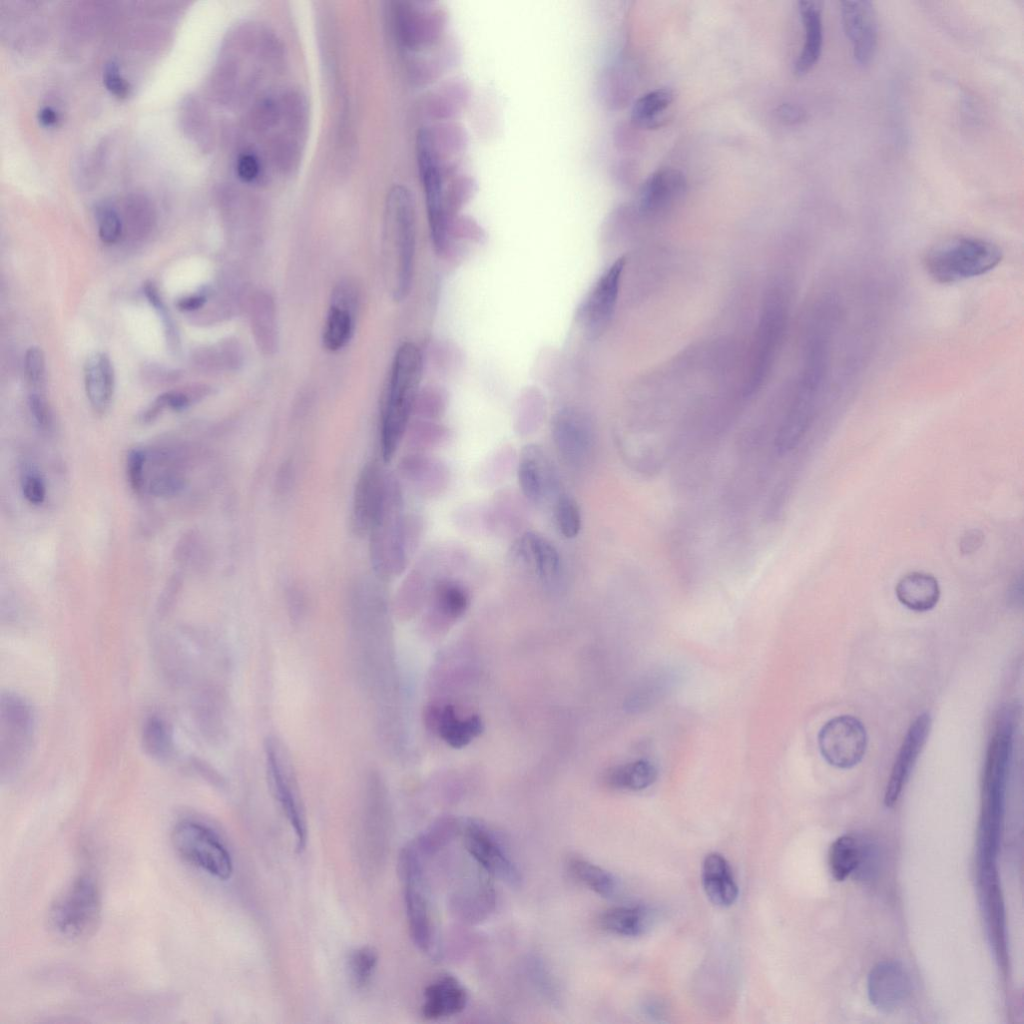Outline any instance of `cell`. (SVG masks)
Wrapping results in <instances>:
<instances>
[{
  "label": "cell",
  "instance_id": "7402d4cb",
  "mask_svg": "<svg viewBox=\"0 0 1024 1024\" xmlns=\"http://www.w3.org/2000/svg\"><path fill=\"white\" fill-rule=\"evenodd\" d=\"M930 728L931 717L928 713L919 715L910 725L887 783L884 795L886 807H892L898 801L926 743Z\"/></svg>",
  "mask_w": 1024,
  "mask_h": 1024
},
{
  "label": "cell",
  "instance_id": "11a10c76",
  "mask_svg": "<svg viewBox=\"0 0 1024 1024\" xmlns=\"http://www.w3.org/2000/svg\"><path fill=\"white\" fill-rule=\"evenodd\" d=\"M183 486L182 480L175 475L163 474L151 480L150 493L156 496H170L177 493Z\"/></svg>",
  "mask_w": 1024,
  "mask_h": 1024
},
{
  "label": "cell",
  "instance_id": "680465c9",
  "mask_svg": "<svg viewBox=\"0 0 1024 1024\" xmlns=\"http://www.w3.org/2000/svg\"><path fill=\"white\" fill-rule=\"evenodd\" d=\"M206 301L204 295L187 296L177 302V306L183 311H193L203 306Z\"/></svg>",
  "mask_w": 1024,
  "mask_h": 1024
},
{
  "label": "cell",
  "instance_id": "7a4b0ae2",
  "mask_svg": "<svg viewBox=\"0 0 1024 1024\" xmlns=\"http://www.w3.org/2000/svg\"><path fill=\"white\" fill-rule=\"evenodd\" d=\"M422 373V355L418 347L403 343L397 350L390 374L380 422V450L389 462L405 437L414 412Z\"/></svg>",
  "mask_w": 1024,
  "mask_h": 1024
},
{
  "label": "cell",
  "instance_id": "ac0fdd59",
  "mask_svg": "<svg viewBox=\"0 0 1024 1024\" xmlns=\"http://www.w3.org/2000/svg\"><path fill=\"white\" fill-rule=\"evenodd\" d=\"M388 471L376 462L367 463L357 478L351 507V528L358 536L368 535L383 500Z\"/></svg>",
  "mask_w": 1024,
  "mask_h": 1024
},
{
  "label": "cell",
  "instance_id": "1f68e13d",
  "mask_svg": "<svg viewBox=\"0 0 1024 1024\" xmlns=\"http://www.w3.org/2000/svg\"><path fill=\"white\" fill-rule=\"evenodd\" d=\"M653 913L644 906L613 907L600 916L602 929L620 936L635 937L646 933L652 926Z\"/></svg>",
  "mask_w": 1024,
  "mask_h": 1024
},
{
  "label": "cell",
  "instance_id": "f6af8a7d",
  "mask_svg": "<svg viewBox=\"0 0 1024 1024\" xmlns=\"http://www.w3.org/2000/svg\"><path fill=\"white\" fill-rule=\"evenodd\" d=\"M444 185V208L447 223L456 215L460 207L471 197L476 186L473 178L468 175H455L449 184Z\"/></svg>",
  "mask_w": 1024,
  "mask_h": 1024
},
{
  "label": "cell",
  "instance_id": "836d02e7",
  "mask_svg": "<svg viewBox=\"0 0 1024 1024\" xmlns=\"http://www.w3.org/2000/svg\"><path fill=\"white\" fill-rule=\"evenodd\" d=\"M451 430L437 420L417 419L407 428L405 437L410 452H425L446 445L451 439Z\"/></svg>",
  "mask_w": 1024,
  "mask_h": 1024
},
{
  "label": "cell",
  "instance_id": "83f0119b",
  "mask_svg": "<svg viewBox=\"0 0 1024 1024\" xmlns=\"http://www.w3.org/2000/svg\"><path fill=\"white\" fill-rule=\"evenodd\" d=\"M702 883L708 899L716 906L729 907L738 897V887L727 860L719 853L706 856Z\"/></svg>",
  "mask_w": 1024,
  "mask_h": 1024
},
{
  "label": "cell",
  "instance_id": "6da1fadb",
  "mask_svg": "<svg viewBox=\"0 0 1024 1024\" xmlns=\"http://www.w3.org/2000/svg\"><path fill=\"white\" fill-rule=\"evenodd\" d=\"M422 531V519L405 512L401 483L389 472L383 500L368 533L370 561L378 579L390 580L404 572Z\"/></svg>",
  "mask_w": 1024,
  "mask_h": 1024
},
{
  "label": "cell",
  "instance_id": "74e56055",
  "mask_svg": "<svg viewBox=\"0 0 1024 1024\" xmlns=\"http://www.w3.org/2000/svg\"><path fill=\"white\" fill-rule=\"evenodd\" d=\"M470 89L466 81L452 78L444 82L434 93L431 102L432 113L438 118H450L466 105Z\"/></svg>",
  "mask_w": 1024,
  "mask_h": 1024
},
{
  "label": "cell",
  "instance_id": "bcb514c9",
  "mask_svg": "<svg viewBox=\"0 0 1024 1024\" xmlns=\"http://www.w3.org/2000/svg\"><path fill=\"white\" fill-rule=\"evenodd\" d=\"M447 407V394L432 388L417 396L414 412L422 419L438 420Z\"/></svg>",
  "mask_w": 1024,
  "mask_h": 1024
},
{
  "label": "cell",
  "instance_id": "4dcf8cb0",
  "mask_svg": "<svg viewBox=\"0 0 1024 1024\" xmlns=\"http://www.w3.org/2000/svg\"><path fill=\"white\" fill-rule=\"evenodd\" d=\"M428 717L441 738L454 748L467 745L483 730V723L479 716L472 715L465 720L460 719L450 705L432 708Z\"/></svg>",
  "mask_w": 1024,
  "mask_h": 1024
},
{
  "label": "cell",
  "instance_id": "ee69618b",
  "mask_svg": "<svg viewBox=\"0 0 1024 1024\" xmlns=\"http://www.w3.org/2000/svg\"><path fill=\"white\" fill-rule=\"evenodd\" d=\"M518 457L513 447H503L491 455L480 470V478L486 485H497L517 468Z\"/></svg>",
  "mask_w": 1024,
  "mask_h": 1024
},
{
  "label": "cell",
  "instance_id": "d6986e66",
  "mask_svg": "<svg viewBox=\"0 0 1024 1024\" xmlns=\"http://www.w3.org/2000/svg\"><path fill=\"white\" fill-rule=\"evenodd\" d=\"M844 32L852 44L855 61L867 65L873 59L878 42V24L873 3L865 0L841 2Z\"/></svg>",
  "mask_w": 1024,
  "mask_h": 1024
},
{
  "label": "cell",
  "instance_id": "f546056e",
  "mask_svg": "<svg viewBox=\"0 0 1024 1024\" xmlns=\"http://www.w3.org/2000/svg\"><path fill=\"white\" fill-rule=\"evenodd\" d=\"M899 602L915 612L933 609L940 598L937 579L927 573L911 572L903 576L895 587Z\"/></svg>",
  "mask_w": 1024,
  "mask_h": 1024
},
{
  "label": "cell",
  "instance_id": "f5cc1de1",
  "mask_svg": "<svg viewBox=\"0 0 1024 1024\" xmlns=\"http://www.w3.org/2000/svg\"><path fill=\"white\" fill-rule=\"evenodd\" d=\"M146 456L141 450H132L127 457V473L132 489L140 492L144 485Z\"/></svg>",
  "mask_w": 1024,
  "mask_h": 1024
},
{
  "label": "cell",
  "instance_id": "30bf717a",
  "mask_svg": "<svg viewBox=\"0 0 1024 1024\" xmlns=\"http://www.w3.org/2000/svg\"><path fill=\"white\" fill-rule=\"evenodd\" d=\"M446 25V11L433 2H400L395 9L399 41L411 52L422 53L441 43Z\"/></svg>",
  "mask_w": 1024,
  "mask_h": 1024
},
{
  "label": "cell",
  "instance_id": "9f6ffc18",
  "mask_svg": "<svg viewBox=\"0 0 1024 1024\" xmlns=\"http://www.w3.org/2000/svg\"><path fill=\"white\" fill-rule=\"evenodd\" d=\"M258 159L253 154H243L237 162L238 176L245 182L253 181L259 174Z\"/></svg>",
  "mask_w": 1024,
  "mask_h": 1024
},
{
  "label": "cell",
  "instance_id": "7dc6e473",
  "mask_svg": "<svg viewBox=\"0 0 1024 1024\" xmlns=\"http://www.w3.org/2000/svg\"><path fill=\"white\" fill-rule=\"evenodd\" d=\"M98 233L102 242L115 243L121 236L122 223L115 209L103 205L97 210Z\"/></svg>",
  "mask_w": 1024,
  "mask_h": 1024
},
{
  "label": "cell",
  "instance_id": "ab89813d",
  "mask_svg": "<svg viewBox=\"0 0 1024 1024\" xmlns=\"http://www.w3.org/2000/svg\"><path fill=\"white\" fill-rule=\"evenodd\" d=\"M545 415V401L536 389H528L519 398L514 428L519 436H529L540 427Z\"/></svg>",
  "mask_w": 1024,
  "mask_h": 1024
},
{
  "label": "cell",
  "instance_id": "4fadbf2b",
  "mask_svg": "<svg viewBox=\"0 0 1024 1024\" xmlns=\"http://www.w3.org/2000/svg\"><path fill=\"white\" fill-rule=\"evenodd\" d=\"M460 833L467 852L480 868L509 886L516 887L521 875L506 850L493 832L475 819L460 823Z\"/></svg>",
  "mask_w": 1024,
  "mask_h": 1024
},
{
  "label": "cell",
  "instance_id": "8fae6325",
  "mask_svg": "<svg viewBox=\"0 0 1024 1024\" xmlns=\"http://www.w3.org/2000/svg\"><path fill=\"white\" fill-rule=\"evenodd\" d=\"M818 746L828 764L840 769L856 766L867 748L863 723L851 716L840 715L827 721L818 733Z\"/></svg>",
  "mask_w": 1024,
  "mask_h": 1024
},
{
  "label": "cell",
  "instance_id": "f907efd6",
  "mask_svg": "<svg viewBox=\"0 0 1024 1024\" xmlns=\"http://www.w3.org/2000/svg\"><path fill=\"white\" fill-rule=\"evenodd\" d=\"M24 498L33 505H40L46 497V486L42 477L33 471L24 473L21 481Z\"/></svg>",
  "mask_w": 1024,
  "mask_h": 1024
},
{
  "label": "cell",
  "instance_id": "484cf974",
  "mask_svg": "<svg viewBox=\"0 0 1024 1024\" xmlns=\"http://www.w3.org/2000/svg\"><path fill=\"white\" fill-rule=\"evenodd\" d=\"M683 174L673 168L654 172L643 184L639 204L644 212H656L679 198L685 191Z\"/></svg>",
  "mask_w": 1024,
  "mask_h": 1024
},
{
  "label": "cell",
  "instance_id": "f1b7e54d",
  "mask_svg": "<svg viewBox=\"0 0 1024 1024\" xmlns=\"http://www.w3.org/2000/svg\"><path fill=\"white\" fill-rule=\"evenodd\" d=\"M87 397L97 412H105L114 391V372L110 359L101 352L91 354L84 366Z\"/></svg>",
  "mask_w": 1024,
  "mask_h": 1024
},
{
  "label": "cell",
  "instance_id": "277c9868",
  "mask_svg": "<svg viewBox=\"0 0 1024 1024\" xmlns=\"http://www.w3.org/2000/svg\"><path fill=\"white\" fill-rule=\"evenodd\" d=\"M1013 745V720L1005 710L991 738L984 767L978 850L998 852Z\"/></svg>",
  "mask_w": 1024,
  "mask_h": 1024
},
{
  "label": "cell",
  "instance_id": "9c48e42d",
  "mask_svg": "<svg viewBox=\"0 0 1024 1024\" xmlns=\"http://www.w3.org/2000/svg\"><path fill=\"white\" fill-rule=\"evenodd\" d=\"M35 732L31 706L19 695L3 693L0 700V774L13 776L29 755Z\"/></svg>",
  "mask_w": 1024,
  "mask_h": 1024
},
{
  "label": "cell",
  "instance_id": "e575fe53",
  "mask_svg": "<svg viewBox=\"0 0 1024 1024\" xmlns=\"http://www.w3.org/2000/svg\"><path fill=\"white\" fill-rule=\"evenodd\" d=\"M656 777L657 770L653 764L637 760L611 768L606 780L616 789L639 791L653 784Z\"/></svg>",
  "mask_w": 1024,
  "mask_h": 1024
},
{
  "label": "cell",
  "instance_id": "c3c4849f",
  "mask_svg": "<svg viewBox=\"0 0 1024 1024\" xmlns=\"http://www.w3.org/2000/svg\"><path fill=\"white\" fill-rule=\"evenodd\" d=\"M879 867V854L877 847L861 839V854L859 864L852 876L862 881H871L875 878Z\"/></svg>",
  "mask_w": 1024,
  "mask_h": 1024
},
{
  "label": "cell",
  "instance_id": "4316f807",
  "mask_svg": "<svg viewBox=\"0 0 1024 1024\" xmlns=\"http://www.w3.org/2000/svg\"><path fill=\"white\" fill-rule=\"evenodd\" d=\"M800 17L804 27V44L795 62L797 75L809 72L818 62L823 46L822 8L819 1L799 2Z\"/></svg>",
  "mask_w": 1024,
  "mask_h": 1024
},
{
  "label": "cell",
  "instance_id": "52a82bcc",
  "mask_svg": "<svg viewBox=\"0 0 1024 1024\" xmlns=\"http://www.w3.org/2000/svg\"><path fill=\"white\" fill-rule=\"evenodd\" d=\"M424 855L416 841L405 846L399 856V873L410 936L420 951L434 956L437 953V935Z\"/></svg>",
  "mask_w": 1024,
  "mask_h": 1024
},
{
  "label": "cell",
  "instance_id": "ffe728a7",
  "mask_svg": "<svg viewBox=\"0 0 1024 1024\" xmlns=\"http://www.w3.org/2000/svg\"><path fill=\"white\" fill-rule=\"evenodd\" d=\"M623 269L624 259L620 258L599 278L579 306L577 319L589 333L599 332L610 320L617 302Z\"/></svg>",
  "mask_w": 1024,
  "mask_h": 1024
},
{
  "label": "cell",
  "instance_id": "d590c367",
  "mask_svg": "<svg viewBox=\"0 0 1024 1024\" xmlns=\"http://www.w3.org/2000/svg\"><path fill=\"white\" fill-rule=\"evenodd\" d=\"M568 869L575 879L602 897L610 898L617 893L618 884L614 876L586 859L571 858Z\"/></svg>",
  "mask_w": 1024,
  "mask_h": 1024
},
{
  "label": "cell",
  "instance_id": "5bb4252c",
  "mask_svg": "<svg viewBox=\"0 0 1024 1024\" xmlns=\"http://www.w3.org/2000/svg\"><path fill=\"white\" fill-rule=\"evenodd\" d=\"M516 470L522 495L531 504L539 507L554 504L562 493L557 471L539 445L523 447Z\"/></svg>",
  "mask_w": 1024,
  "mask_h": 1024
},
{
  "label": "cell",
  "instance_id": "e0dca14e",
  "mask_svg": "<svg viewBox=\"0 0 1024 1024\" xmlns=\"http://www.w3.org/2000/svg\"><path fill=\"white\" fill-rule=\"evenodd\" d=\"M512 559L542 584L555 586L562 575V561L555 545L541 534L527 531L514 542Z\"/></svg>",
  "mask_w": 1024,
  "mask_h": 1024
},
{
  "label": "cell",
  "instance_id": "3957f363",
  "mask_svg": "<svg viewBox=\"0 0 1024 1024\" xmlns=\"http://www.w3.org/2000/svg\"><path fill=\"white\" fill-rule=\"evenodd\" d=\"M416 239L415 206L402 185L389 191L385 206L383 253L393 299L407 297L412 286Z\"/></svg>",
  "mask_w": 1024,
  "mask_h": 1024
},
{
  "label": "cell",
  "instance_id": "b9f144b4",
  "mask_svg": "<svg viewBox=\"0 0 1024 1024\" xmlns=\"http://www.w3.org/2000/svg\"><path fill=\"white\" fill-rule=\"evenodd\" d=\"M669 88H657L641 96L633 105L632 119L639 124L650 123L673 101Z\"/></svg>",
  "mask_w": 1024,
  "mask_h": 1024
},
{
  "label": "cell",
  "instance_id": "60d3db41",
  "mask_svg": "<svg viewBox=\"0 0 1024 1024\" xmlns=\"http://www.w3.org/2000/svg\"><path fill=\"white\" fill-rule=\"evenodd\" d=\"M553 509L559 533L566 539L577 537L581 530L582 517L575 499L562 492L554 502Z\"/></svg>",
  "mask_w": 1024,
  "mask_h": 1024
},
{
  "label": "cell",
  "instance_id": "ba28073f",
  "mask_svg": "<svg viewBox=\"0 0 1024 1024\" xmlns=\"http://www.w3.org/2000/svg\"><path fill=\"white\" fill-rule=\"evenodd\" d=\"M171 843L179 857L190 865L220 880L231 877V854L218 834L207 825L182 820L172 830Z\"/></svg>",
  "mask_w": 1024,
  "mask_h": 1024
},
{
  "label": "cell",
  "instance_id": "5b68a950",
  "mask_svg": "<svg viewBox=\"0 0 1024 1024\" xmlns=\"http://www.w3.org/2000/svg\"><path fill=\"white\" fill-rule=\"evenodd\" d=\"M1002 258L1001 248L992 241L956 236L930 248L924 257V268L935 282L954 284L990 272Z\"/></svg>",
  "mask_w": 1024,
  "mask_h": 1024
},
{
  "label": "cell",
  "instance_id": "7c38bea8",
  "mask_svg": "<svg viewBox=\"0 0 1024 1024\" xmlns=\"http://www.w3.org/2000/svg\"><path fill=\"white\" fill-rule=\"evenodd\" d=\"M416 155L423 183L431 239L435 250L443 253L447 247V217L444 208L445 174L420 130L416 140Z\"/></svg>",
  "mask_w": 1024,
  "mask_h": 1024
},
{
  "label": "cell",
  "instance_id": "d4e9b609",
  "mask_svg": "<svg viewBox=\"0 0 1024 1024\" xmlns=\"http://www.w3.org/2000/svg\"><path fill=\"white\" fill-rule=\"evenodd\" d=\"M467 1003L463 984L452 975H443L425 988L421 1013L428 1020L443 1019L459 1014Z\"/></svg>",
  "mask_w": 1024,
  "mask_h": 1024
},
{
  "label": "cell",
  "instance_id": "9a60e30c",
  "mask_svg": "<svg viewBox=\"0 0 1024 1024\" xmlns=\"http://www.w3.org/2000/svg\"><path fill=\"white\" fill-rule=\"evenodd\" d=\"M273 741L266 746L268 771L275 796L288 819L296 838V849L301 852L307 842V825L296 783L287 760Z\"/></svg>",
  "mask_w": 1024,
  "mask_h": 1024
},
{
  "label": "cell",
  "instance_id": "44dd1931",
  "mask_svg": "<svg viewBox=\"0 0 1024 1024\" xmlns=\"http://www.w3.org/2000/svg\"><path fill=\"white\" fill-rule=\"evenodd\" d=\"M399 472L411 489L425 498L441 496L451 480L447 464L425 452H409L405 455L399 463Z\"/></svg>",
  "mask_w": 1024,
  "mask_h": 1024
},
{
  "label": "cell",
  "instance_id": "8d00e7d4",
  "mask_svg": "<svg viewBox=\"0 0 1024 1024\" xmlns=\"http://www.w3.org/2000/svg\"><path fill=\"white\" fill-rule=\"evenodd\" d=\"M860 854L861 839L853 835H843L837 838L829 852V864L833 877L837 881H844L853 875L859 864Z\"/></svg>",
  "mask_w": 1024,
  "mask_h": 1024
},
{
  "label": "cell",
  "instance_id": "d6a6232c",
  "mask_svg": "<svg viewBox=\"0 0 1024 1024\" xmlns=\"http://www.w3.org/2000/svg\"><path fill=\"white\" fill-rule=\"evenodd\" d=\"M431 597L434 611L448 620L460 618L470 603L469 591L452 576L439 580L431 591Z\"/></svg>",
  "mask_w": 1024,
  "mask_h": 1024
},
{
  "label": "cell",
  "instance_id": "2e32d148",
  "mask_svg": "<svg viewBox=\"0 0 1024 1024\" xmlns=\"http://www.w3.org/2000/svg\"><path fill=\"white\" fill-rule=\"evenodd\" d=\"M552 438L559 457L569 466L580 467L593 447V430L587 416L576 408L557 412L552 422Z\"/></svg>",
  "mask_w": 1024,
  "mask_h": 1024
},
{
  "label": "cell",
  "instance_id": "91938a15",
  "mask_svg": "<svg viewBox=\"0 0 1024 1024\" xmlns=\"http://www.w3.org/2000/svg\"><path fill=\"white\" fill-rule=\"evenodd\" d=\"M38 119L42 125L52 126L58 121V113L52 107L45 106L40 109Z\"/></svg>",
  "mask_w": 1024,
  "mask_h": 1024
},
{
  "label": "cell",
  "instance_id": "816d5d0a",
  "mask_svg": "<svg viewBox=\"0 0 1024 1024\" xmlns=\"http://www.w3.org/2000/svg\"><path fill=\"white\" fill-rule=\"evenodd\" d=\"M103 81L107 89L120 98L126 97L130 92L128 81L122 77L119 66L114 61H110L105 65Z\"/></svg>",
  "mask_w": 1024,
  "mask_h": 1024
},
{
  "label": "cell",
  "instance_id": "6f0895ef",
  "mask_svg": "<svg viewBox=\"0 0 1024 1024\" xmlns=\"http://www.w3.org/2000/svg\"><path fill=\"white\" fill-rule=\"evenodd\" d=\"M779 117L786 123H797L804 119V112L797 106L784 104L779 107Z\"/></svg>",
  "mask_w": 1024,
  "mask_h": 1024
},
{
  "label": "cell",
  "instance_id": "681fc988",
  "mask_svg": "<svg viewBox=\"0 0 1024 1024\" xmlns=\"http://www.w3.org/2000/svg\"><path fill=\"white\" fill-rule=\"evenodd\" d=\"M24 367L27 379L33 388H40L44 380L45 361L40 348L30 347L25 354Z\"/></svg>",
  "mask_w": 1024,
  "mask_h": 1024
},
{
  "label": "cell",
  "instance_id": "7bdbcfd3",
  "mask_svg": "<svg viewBox=\"0 0 1024 1024\" xmlns=\"http://www.w3.org/2000/svg\"><path fill=\"white\" fill-rule=\"evenodd\" d=\"M378 954L373 947L362 946L348 957V974L352 984L358 988L367 986L376 969Z\"/></svg>",
  "mask_w": 1024,
  "mask_h": 1024
},
{
  "label": "cell",
  "instance_id": "8992f818",
  "mask_svg": "<svg viewBox=\"0 0 1024 1024\" xmlns=\"http://www.w3.org/2000/svg\"><path fill=\"white\" fill-rule=\"evenodd\" d=\"M102 915V898L95 878L77 875L52 901L47 912L51 933L67 942H80L93 936Z\"/></svg>",
  "mask_w": 1024,
  "mask_h": 1024
},
{
  "label": "cell",
  "instance_id": "94428289",
  "mask_svg": "<svg viewBox=\"0 0 1024 1024\" xmlns=\"http://www.w3.org/2000/svg\"><path fill=\"white\" fill-rule=\"evenodd\" d=\"M966 543H969L968 546L969 547L972 546V550H974V549H976V545L975 544L980 543V541H978V536L968 535V537H965L963 542H962V544H966ZM969 547H968V549L966 551H969Z\"/></svg>",
  "mask_w": 1024,
  "mask_h": 1024
},
{
  "label": "cell",
  "instance_id": "db71d44e",
  "mask_svg": "<svg viewBox=\"0 0 1024 1024\" xmlns=\"http://www.w3.org/2000/svg\"><path fill=\"white\" fill-rule=\"evenodd\" d=\"M29 409L36 424L43 430L49 429L51 425V414L45 399L41 394L34 391L29 396Z\"/></svg>",
  "mask_w": 1024,
  "mask_h": 1024
},
{
  "label": "cell",
  "instance_id": "603a6c76",
  "mask_svg": "<svg viewBox=\"0 0 1024 1024\" xmlns=\"http://www.w3.org/2000/svg\"><path fill=\"white\" fill-rule=\"evenodd\" d=\"M911 981L901 963L883 961L873 967L868 976V996L871 1003L883 1012L900 1007L909 997Z\"/></svg>",
  "mask_w": 1024,
  "mask_h": 1024
},
{
  "label": "cell",
  "instance_id": "cb8c5ba5",
  "mask_svg": "<svg viewBox=\"0 0 1024 1024\" xmlns=\"http://www.w3.org/2000/svg\"><path fill=\"white\" fill-rule=\"evenodd\" d=\"M356 302V290L350 284H340L334 290L323 331V345L329 351H338L349 342Z\"/></svg>",
  "mask_w": 1024,
  "mask_h": 1024
},
{
  "label": "cell",
  "instance_id": "f35d334b",
  "mask_svg": "<svg viewBox=\"0 0 1024 1024\" xmlns=\"http://www.w3.org/2000/svg\"><path fill=\"white\" fill-rule=\"evenodd\" d=\"M141 741L145 752L160 761L168 759L174 750L172 731L158 716H151L145 721Z\"/></svg>",
  "mask_w": 1024,
  "mask_h": 1024
}]
</instances>
